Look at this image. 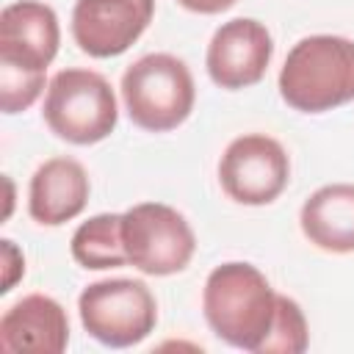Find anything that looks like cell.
I'll use <instances>...</instances> for the list:
<instances>
[{
    "instance_id": "6da1fadb",
    "label": "cell",
    "mask_w": 354,
    "mask_h": 354,
    "mask_svg": "<svg viewBox=\"0 0 354 354\" xmlns=\"http://www.w3.org/2000/svg\"><path fill=\"white\" fill-rule=\"evenodd\" d=\"M61 44L55 11L41 0H19L0 11V108L28 111Z\"/></svg>"
},
{
    "instance_id": "7a4b0ae2",
    "label": "cell",
    "mask_w": 354,
    "mask_h": 354,
    "mask_svg": "<svg viewBox=\"0 0 354 354\" xmlns=\"http://www.w3.org/2000/svg\"><path fill=\"white\" fill-rule=\"evenodd\" d=\"M277 299L257 266L221 263L205 279L202 310L224 343L260 354L277 318Z\"/></svg>"
},
{
    "instance_id": "3957f363",
    "label": "cell",
    "mask_w": 354,
    "mask_h": 354,
    "mask_svg": "<svg viewBox=\"0 0 354 354\" xmlns=\"http://www.w3.org/2000/svg\"><path fill=\"white\" fill-rule=\"evenodd\" d=\"M282 100L301 113H324L354 100V41L343 36H304L279 69Z\"/></svg>"
},
{
    "instance_id": "277c9868",
    "label": "cell",
    "mask_w": 354,
    "mask_h": 354,
    "mask_svg": "<svg viewBox=\"0 0 354 354\" xmlns=\"http://www.w3.org/2000/svg\"><path fill=\"white\" fill-rule=\"evenodd\" d=\"M122 100L133 124L149 133L180 127L196 100L191 69L171 53H149L122 75Z\"/></svg>"
},
{
    "instance_id": "5b68a950",
    "label": "cell",
    "mask_w": 354,
    "mask_h": 354,
    "mask_svg": "<svg viewBox=\"0 0 354 354\" xmlns=\"http://www.w3.org/2000/svg\"><path fill=\"white\" fill-rule=\"evenodd\" d=\"M47 127L77 147L108 138L119 122V105L111 83L91 69H61L44 94Z\"/></svg>"
},
{
    "instance_id": "8992f818",
    "label": "cell",
    "mask_w": 354,
    "mask_h": 354,
    "mask_svg": "<svg viewBox=\"0 0 354 354\" xmlns=\"http://www.w3.org/2000/svg\"><path fill=\"white\" fill-rule=\"evenodd\" d=\"M83 329L111 348H127L149 337L158 324V304L141 279H100L77 299Z\"/></svg>"
},
{
    "instance_id": "52a82bcc",
    "label": "cell",
    "mask_w": 354,
    "mask_h": 354,
    "mask_svg": "<svg viewBox=\"0 0 354 354\" xmlns=\"http://www.w3.org/2000/svg\"><path fill=\"white\" fill-rule=\"evenodd\" d=\"M122 241L127 263L149 277L183 271L196 249V235L185 216L163 202H141L124 210Z\"/></svg>"
},
{
    "instance_id": "ba28073f",
    "label": "cell",
    "mask_w": 354,
    "mask_h": 354,
    "mask_svg": "<svg viewBox=\"0 0 354 354\" xmlns=\"http://www.w3.org/2000/svg\"><path fill=\"white\" fill-rule=\"evenodd\" d=\"M290 180V160L285 147L263 133L238 136L227 144L218 160V183L238 205H268Z\"/></svg>"
},
{
    "instance_id": "9c48e42d",
    "label": "cell",
    "mask_w": 354,
    "mask_h": 354,
    "mask_svg": "<svg viewBox=\"0 0 354 354\" xmlns=\"http://www.w3.org/2000/svg\"><path fill=\"white\" fill-rule=\"evenodd\" d=\"M155 17V0H75L72 36L91 58L122 55Z\"/></svg>"
},
{
    "instance_id": "30bf717a",
    "label": "cell",
    "mask_w": 354,
    "mask_h": 354,
    "mask_svg": "<svg viewBox=\"0 0 354 354\" xmlns=\"http://www.w3.org/2000/svg\"><path fill=\"white\" fill-rule=\"evenodd\" d=\"M271 55H274V39L268 28L257 19L238 17L224 22L213 33L207 44L205 66L216 86L227 91H238L263 80Z\"/></svg>"
},
{
    "instance_id": "8fae6325",
    "label": "cell",
    "mask_w": 354,
    "mask_h": 354,
    "mask_svg": "<svg viewBox=\"0 0 354 354\" xmlns=\"http://www.w3.org/2000/svg\"><path fill=\"white\" fill-rule=\"evenodd\" d=\"M66 343H69L66 310L44 293L22 296L0 318V348L3 351L61 354Z\"/></svg>"
},
{
    "instance_id": "7c38bea8",
    "label": "cell",
    "mask_w": 354,
    "mask_h": 354,
    "mask_svg": "<svg viewBox=\"0 0 354 354\" xmlns=\"http://www.w3.org/2000/svg\"><path fill=\"white\" fill-rule=\"evenodd\" d=\"M88 191V174L75 158H50L30 177L28 213L44 227L66 224L83 213Z\"/></svg>"
},
{
    "instance_id": "4fadbf2b",
    "label": "cell",
    "mask_w": 354,
    "mask_h": 354,
    "mask_svg": "<svg viewBox=\"0 0 354 354\" xmlns=\"http://www.w3.org/2000/svg\"><path fill=\"white\" fill-rule=\"evenodd\" d=\"M299 224L313 246L332 254L354 252V185L332 183L310 194Z\"/></svg>"
},
{
    "instance_id": "5bb4252c",
    "label": "cell",
    "mask_w": 354,
    "mask_h": 354,
    "mask_svg": "<svg viewBox=\"0 0 354 354\" xmlns=\"http://www.w3.org/2000/svg\"><path fill=\"white\" fill-rule=\"evenodd\" d=\"M72 257L91 271L127 266L122 241V213H100L83 221L72 235Z\"/></svg>"
},
{
    "instance_id": "9a60e30c",
    "label": "cell",
    "mask_w": 354,
    "mask_h": 354,
    "mask_svg": "<svg viewBox=\"0 0 354 354\" xmlns=\"http://www.w3.org/2000/svg\"><path fill=\"white\" fill-rule=\"evenodd\" d=\"M310 343V332H307V318L301 313V307L282 296L277 299V318L271 326L268 340L263 343L260 354H301Z\"/></svg>"
},
{
    "instance_id": "2e32d148",
    "label": "cell",
    "mask_w": 354,
    "mask_h": 354,
    "mask_svg": "<svg viewBox=\"0 0 354 354\" xmlns=\"http://www.w3.org/2000/svg\"><path fill=\"white\" fill-rule=\"evenodd\" d=\"M3 263H6V277H3V288H0V293H8L11 288H14V282L25 274V257H22V252L14 246V241H3Z\"/></svg>"
},
{
    "instance_id": "e0dca14e",
    "label": "cell",
    "mask_w": 354,
    "mask_h": 354,
    "mask_svg": "<svg viewBox=\"0 0 354 354\" xmlns=\"http://www.w3.org/2000/svg\"><path fill=\"white\" fill-rule=\"evenodd\" d=\"M177 3L194 14H221L230 6H235L238 0H177Z\"/></svg>"
}]
</instances>
